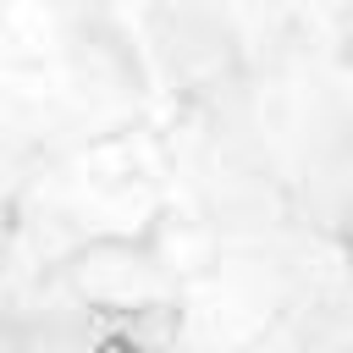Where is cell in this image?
<instances>
[{
  "instance_id": "1",
  "label": "cell",
  "mask_w": 353,
  "mask_h": 353,
  "mask_svg": "<svg viewBox=\"0 0 353 353\" xmlns=\"http://www.w3.org/2000/svg\"><path fill=\"white\" fill-rule=\"evenodd\" d=\"M94 353H143V347H138L132 336H105V342H99Z\"/></svg>"
}]
</instances>
